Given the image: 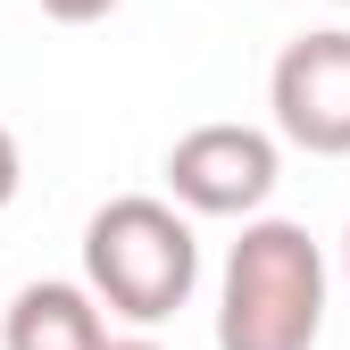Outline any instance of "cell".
Returning <instances> with one entry per match:
<instances>
[{"mask_svg":"<svg viewBox=\"0 0 350 350\" xmlns=\"http://www.w3.org/2000/svg\"><path fill=\"white\" fill-rule=\"evenodd\" d=\"M325 334V258L309 226L258 217L242 226L226 258V300H217V350H317Z\"/></svg>","mask_w":350,"mask_h":350,"instance_id":"6da1fadb","label":"cell"},{"mask_svg":"<svg viewBox=\"0 0 350 350\" xmlns=\"http://www.w3.org/2000/svg\"><path fill=\"white\" fill-rule=\"evenodd\" d=\"M83 284L100 292V309L134 317V325H167L200 284V242L192 217H175V200L125 192L83 226Z\"/></svg>","mask_w":350,"mask_h":350,"instance_id":"7a4b0ae2","label":"cell"},{"mask_svg":"<svg viewBox=\"0 0 350 350\" xmlns=\"http://www.w3.org/2000/svg\"><path fill=\"white\" fill-rule=\"evenodd\" d=\"M267 100H275L284 142L317 150V159H350V25L284 42V59L267 75Z\"/></svg>","mask_w":350,"mask_h":350,"instance_id":"3957f363","label":"cell"},{"mask_svg":"<svg viewBox=\"0 0 350 350\" xmlns=\"http://www.w3.org/2000/svg\"><path fill=\"white\" fill-rule=\"evenodd\" d=\"M167 192L192 217H250L275 192V142L258 125H192L184 142L167 150Z\"/></svg>","mask_w":350,"mask_h":350,"instance_id":"277c9868","label":"cell"},{"mask_svg":"<svg viewBox=\"0 0 350 350\" xmlns=\"http://www.w3.org/2000/svg\"><path fill=\"white\" fill-rule=\"evenodd\" d=\"M0 350H109V317L92 284H25L9 300Z\"/></svg>","mask_w":350,"mask_h":350,"instance_id":"5b68a950","label":"cell"},{"mask_svg":"<svg viewBox=\"0 0 350 350\" xmlns=\"http://www.w3.org/2000/svg\"><path fill=\"white\" fill-rule=\"evenodd\" d=\"M109 9H117V0H42V17H59V25H92Z\"/></svg>","mask_w":350,"mask_h":350,"instance_id":"8992f818","label":"cell"},{"mask_svg":"<svg viewBox=\"0 0 350 350\" xmlns=\"http://www.w3.org/2000/svg\"><path fill=\"white\" fill-rule=\"evenodd\" d=\"M17 175H25V167H17V134H9V125H0V208L17 200Z\"/></svg>","mask_w":350,"mask_h":350,"instance_id":"52a82bcc","label":"cell"},{"mask_svg":"<svg viewBox=\"0 0 350 350\" xmlns=\"http://www.w3.org/2000/svg\"><path fill=\"white\" fill-rule=\"evenodd\" d=\"M109 350H159V342H109Z\"/></svg>","mask_w":350,"mask_h":350,"instance_id":"ba28073f","label":"cell"},{"mask_svg":"<svg viewBox=\"0 0 350 350\" xmlns=\"http://www.w3.org/2000/svg\"><path fill=\"white\" fill-rule=\"evenodd\" d=\"M342 275H350V234H342Z\"/></svg>","mask_w":350,"mask_h":350,"instance_id":"9c48e42d","label":"cell"},{"mask_svg":"<svg viewBox=\"0 0 350 350\" xmlns=\"http://www.w3.org/2000/svg\"><path fill=\"white\" fill-rule=\"evenodd\" d=\"M334 9H350V0H334Z\"/></svg>","mask_w":350,"mask_h":350,"instance_id":"30bf717a","label":"cell"}]
</instances>
